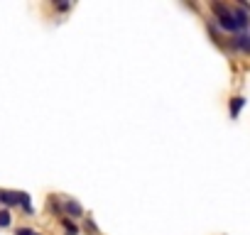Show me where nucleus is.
<instances>
[{"instance_id": "nucleus-1", "label": "nucleus", "mask_w": 250, "mask_h": 235, "mask_svg": "<svg viewBox=\"0 0 250 235\" xmlns=\"http://www.w3.org/2000/svg\"><path fill=\"white\" fill-rule=\"evenodd\" d=\"M211 13H213V25L218 27V30H223V32H230V35H238L240 30H238V25H235V20H233V13H230V5H226V3H211Z\"/></svg>"}, {"instance_id": "nucleus-2", "label": "nucleus", "mask_w": 250, "mask_h": 235, "mask_svg": "<svg viewBox=\"0 0 250 235\" xmlns=\"http://www.w3.org/2000/svg\"><path fill=\"white\" fill-rule=\"evenodd\" d=\"M22 198H25V191H8V189H0V206L3 208H15V206H20L22 203Z\"/></svg>"}, {"instance_id": "nucleus-3", "label": "nucleus", "mask_w": 250, "mask_h": 235, "mask_svg": "<svg viewBox=\"0 0 250 235\" xmlns=\"http://www.w3.org/2000/svg\"><path fill=\"white\" fill-rule=\"evenodd\" d=\"M62 211L66 213L64 218H69V220H79V218H86V213H83V206L79 203V201H74V198H66L64 203H62Z\"/></svg>"}, {"instance_id": "nucleus-4", "label": "nucleus", "mask_w": 250, "mask_h": 235, "mask_svg": "<svg viewBox=\"0 0 250 235\" xmlns=\"http://www.w3.org/2000/svg\"><path fill=\"white\" fill-rule=\"evenodd\" d=\"M228 47L233 52H243V54H250V32H238L228 39Z\"/></svg>"}, {"instance_id": "nucleus-5", "label": "nucleus", "mask_w": 250, "mask_h": 235, "mask_svg": "<svg viewBox=\"0 0 250 235\" xmlns=\"http://www.w3.org/2000/svg\"><path fill=\"white\" fill-rule=\"evenodd\" d=\"M243 108H245V98H243V96H233V98H230V103H228V113H230L233 120L240 115V110H243Z\"/></svg>"}, {"instance_id": "nucleus-6", "label": "nucleus", "mask_w": 250, "mask_h": 235, "mask_svg": "<svg viewBox=\"0 0 250 235\" xmlns=\"http://www.w3.org/2000/svg\"><path fill=\"white\" fill-rule=\"evenodd\" d=\"M62 228H64V235H79V233H81V228H79L74 220L64 218V215H62Z\"/></svg>"}, {"instance_id": "nucleus-7", "label": "nucleus", "mask_w": 250, "mask_h": 235, "mask_svg": "<svg viewBox=\"0 0 250 235\" xmlns=\"http://www.w3.org/2000/svg\"><path fill=\"white\" fill-rule=\"evenodd\" d=\"M10 225H13V211L0 208V228H10Z\"/></svg>"}, {"instance_id": "nucleus-8", "label": "nucleus", "mask_w": 250, "mask_h": 235, "mask_svg": "<svg viewBox=\"0 0 250 235\" xmlns=\"http://www.w3.org/2000/svg\"><path fill=\"white\" fill-rule=\"evenodd\" d=\"M15 235H42V233H37L35 228H27V225H20V228L15 230Z\"/></svg>"}, {"instance_id": "nucleus-9", "label": "nucleus", "mask_w": 250, "mask_h": 235, "mask_svg": "<svg viewBox=\"0 0 250 235\" xmlns=\"http://www.w3.org/2000/svg\"><path fill=\"white\" fill-rule=\"evenodd\" d=\"M52 8H54L57 13H69V10H71V3H52Z\"/></svg>"}, {"instance_id": "nucleus-10", "label": "nucleus", "mask_w": 250, "mask_h": 235, "mask_svg": "<svg viewBox=\"0 0 250 235\" xmlns=\"http://www.w3.org/2000/svg\"><path fill=\"white\" fill-rule=\"evenodd\" d=\"M83 228H86L88 233H93V235H98V228H96V223H93L91 218H86V220H83Z\"/></svg>"}]
</instances>
